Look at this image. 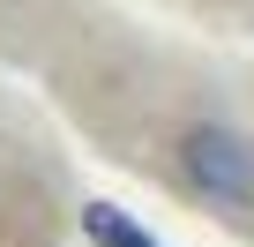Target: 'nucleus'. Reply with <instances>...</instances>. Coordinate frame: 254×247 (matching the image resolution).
<instances>
[{
    "label": "nucleus",
    "mask_w": 254,
    "mask_h": 247,
    "mask_svg": "<svg viewBox=\"0 0 254 247\" xmlns=\"http://www.w3.org/2000/svg\"><path fill=\"white\" fill-rule=\"evenodd\" d=\"M180 165H187V180L209 187L217 202H247V195H254V158H247L239 135H224V128H187V135H180Z\"/></svg>",
    "instance_id": "obj_1"
},
{
    "label": "nucleus",
    "mask_w": 254,
    "mask_h": 247,
    "mask_svg": "<svg viewBox=\"0 0 254 247\" xmlns=\"http://www.w3.org/2000/svg\"><path fill=\"white\" fill-rule=\"evenodd\" d=\"M82 232H90V247H157L120 202H82Z\"/></svg>",
    "instance_id": "obj_2"
}]
</instances>
